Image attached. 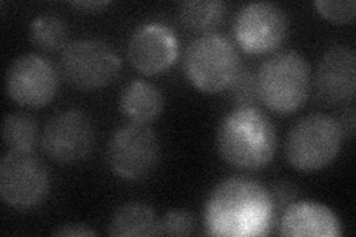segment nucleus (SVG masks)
I'll use <instances>...</instances> for the list:
<instances>
[{
    "mask_svg": "<svg viewBox=\"0 0 356 237\" xmlns=\"http://www.w3.org/2000/svg\"><path fill=\"white\" fill-rule=\"evenodd\" d=\"M270 191L247 177L221 181L207 203L211 236H266L275 221Z\"/></svg>",
    "mask_w": 356,
    "mask_h": 237,
    "instance_id": "f257e3e1",
    "label": "nucleus"
},
{
    "mask_svg": "<svg viewBox=\"0 0 356 237\" xmlns=\"http://www.w3.org/2000/svg\"><path fill=\"white\" fill-rule=\"evenodd\" d=\"M276 131L270 119L255 107H238L221 120L217 149L229 165L259 171L276 153Z\"/></svg>",
    "mask_w": 356,
    "mask_h": 237,
    "instance_id": "f03ea898",
    "label": "nucleus"
},
{
    "mask_svg": "<svg viewBox=\"0 0 356 237\" xmlns=\"http://www.w3.org/2000/svg\"><path fill=\"white\" fill-rule=\"evenodd\" d=\"M257 79L261 103L276 113H294L309 97L310 67L296 51L273 54L260 67Z\"/></svg>",
    "mask_w": 356,
    "mask_h": 237,
    "instance_id": "7ed1b4c3",
    "label": "nucleus"
},
{
    "mask_svg": "<svg viewBox=\"0 0 356 237\" xmlns=\"http://www.w3.org/2000/svg\"><path fill=\"white\" fill-rule=\"evenodd\" d=\"M183 64L191 83L207 94L229 89L242 69L235 44L217 33H207L188 44Z\"/></svg>",
    "mask_w": 356,
    "mask_h": 237,
    "instance_id": "20e7f679",
    "label": "nucleus"
},
{
    "mask_svg": "<svg viewBox=\"0 0 356 237\" xmlns=\"http://www.w3.org/2000/svg\"><path fill=\"white\" fill-rule=\"evenodd\" d=\"M341 141V132L334 117L314 113L300 119L289 131L285 154L297 171L315 172L336 159Z\"/></svg>",
    "mask_w": 356,
    "mask_h": 237,
    "instance_id": "39448f33",
    "label": "nucleus"
},
{
    "mask_svg": "<svg viewBox=\"0 0 356 237\" xmlns=\"http://www.w3.org/2000/svg\"><path fill=\"white\" fill-rule=\"evenodd\" d=\"M106 159L110 171L125 181H140L154 172L161 161V142L146 123L131 122L111 135Z\"/></svg>",
    "mask_w": 356,
    "mask_h": 237,
    "instance_id": "423d86ee",
    "label": "nucleus"
},
{
    "mask_svg": "<svg viewBox=\"0 0 356 237\" xmlns=\"http://www.w3.org/2000/svg\"><path fill=\"white\" fill-rule=\"evenodd\" d=\"M120 58L106 42L81 39L61 52L60 72L64 81L81 91H95L113 83L120 74Z\"/></svg>",
    "mask_w": 356,
    "mask_h": 237,
    "instance_id": "0eeeda50",
    "label": "nucleus"
},
{
    "mask_svg": "<svg viewBox=\"0 0 356 237\" xmlns=\"http://www.w3.org/2000/svg\"><path fill=\"white\" fill-rule=\"evenodd\" d=\"M51 188L48 167L31 152H9L0 162V196L14 209H33Z\"/></svg>",
    "mask_w": 356,
    "mask_h": 237,
    "instance_id": "6e6552de",
    "label": "nucleus"
},
{
    "mask_svg": "<svg viewBox=\"0 0 356 237\" xmlns=\"http://www.w3.org/2000/svg\"><path fill=\"white\" fill-rule=\"evenodd\" d=\"M95 142L94 123L82 110H64L54 115L40 137L43 153L58 163H76L89 156Z\"/></svg>",
    "mask_w": 356,
    "mask_h": 237,
    "instance_id": "1a4fd4ad",
    "label": "nucleus"
},
{
    "mask_svg": "<svg viewBox=\"0 0 356 237\" xmlns=\"http://www.w3.org/2000/svg\"><path fill=\"white\" fill-rule=\"evenodd\" d=\"M5 85L9 98L17 104L42 108L57 94L58 73L44 56L24 54L10 63Z\"/></svg>",
    "mask_w": 356,
    "mask_h": 237,
    "instance_id": "9d476101",
    "label": "nucleus"
},
{
    "mask_svg": "<svg viewBox=\"0 0 356 237\" xmlns=\"http://www.w3.org/2000/svg\"><path fill=\"white\" fill-rule=\"evenodd\" d=\"M289 21L285 10L269 2L243 6L233 22L239 47L250 54H267L277 49L288 36Z\"/></svg>",
    "mask_w": 356,
    "mask_h": 237,
    "instance_id": "9b49d317",
    "label": "nucleus"
},
{
    "mask_svg": "<svg viewBox=\"0 0 356 237\" xmlns=\"http://www.w3.org/2000/svg\"><path fill=\"white\" fill-rule=\"evenodd\" d=\"M134 69L144 76H156L171 69L178 55L174 31L161 22H146L132 33L127 49Z\"/></svg>",
    "mask_w": 356,
    "mask_h": 237,
    "instance_id": "f8f14e48",
    "label": "nucleus"
},
{
    "mask_svg": "<svg viewBox=\"0 0 356 237\" xmlns=\"http://www.w3.org/2000/svg\"><path fill=\"white\" fill-rule=\"evenodd\" d=\"M315 86L319 99L328 106L350 103L356 92V54L344 44H334L318 64Z\"/></svg>",
    "mask_w": 356,
    "mask_h": 237,
    "instance_id": "ddd939ff",
    "label": "nucleus"
},
{
    "mask_svg": "<svg viewBox=\"0 0 356 237\" xmlns=\"http://www.w3.org/2000/svg\"><path fill=\"white\" fill-rule=\"evenodd\" d=\"M280 234L286 237H339L341 224L330 208L318 202H293L285 208Z\"/></svg>",
    "mask_w": 356,
    "mask_h": 237,
    "instance_id": "4468645a",
    "label": "nucleus"
},
{
    "mask_svg": "<svg viewBox=\"0 0 356 237\" xmlns=\"http://www.w3.org/2000/svg\"><path fill=\"white\" fill-rule=\"evenodd\" d=\"M119 106L122 113L132 122L147 123L161 116L165 106V98L158 86L150 82L137 81L129 82L120 94Z\"/></svg>",
    "mask_w": 356,
    "mask_h": 237,
    "instance_id": "2eb2a0df",
    "label": "nucleus"
},
{
    "mask_svg": "<svg viewBox=\"0 0 356 237\" xmlns=\"http://www.w3.org/2000/svg\"><path fill=\"white\" fill-rule=\"evenodd\" d=\"M159 218L154 211L144 203H127L122 205L108 224V234L128 237V236H158Z\"/></svg>",
    "mask_w": 356,
    "mask_h": 237,
    "instance_id": "dca6fc26",
    "label": "nucleus"
},
{
    "mask_svg": "<svg viewBox=\"0 0 356 237\" xmlns=\"http://www.w3.org/2000/svg\"><path fill=\"white\" fill-rule=\"evenodd\" d=\"M225 10L226 5L218 0H187L178 6V18L184 28L207 33L220 24Z\"/></svg>",
    "mask_w": 356,
    "mask_h": 237,
    "instance_id": "f3484780",
    "label": "nucleus"
},
{
    "mask_svg": "<svg viewBox=\"0 0 356 237\" xmlns=\"http://www.w3.org/2000/svg\"><path fill=\"white\" fill-rule=\"evenodd\" d=\"M2 138L9 152H31L38 141V122L29 113H10L2 123Z\"/></svg>",
    "mask_w": 356,
    "mask_h": 237,
    "instance_id": "a211bd4d",
    "label": "nucleus"
},
{
    "mask_svg": "<svg viewBox=\"0 0 356 237\" xmlns=\"http://www.w3.org/2000/svg\"><path fill=\"white\" fill-rule=\"evenodd\" d=\"M69 38V27L67 22L58 15H40L31 21L30 24V39L35 47L55 52L64 49Z\"/></svg>",
    "mask_w": 356,
    "mask_h": 237,
    "instance_id": "6ab92c4d",
    "label": "nucleus"
},
{
    "mask_svg": "<svg viewBox=\"0 0 356 237\" xmlns=\"http://www.w3.org/2000/svg\"><path fill=\"white\" fill-rule=\"evenodd\" d=\"M229 91L233 103L238 107H255L261 101L257 73L245 69V67H242L236 77L233 79Z\"/></svg>",
    "mask_w": 356,
    "mask_h": 237,
    "instance_id": "aec40b11",
    "label": "nucleus"
},
{
    "mask_svg": "<svg viewBox=\"0 0 356 237\" xmlns=\"http://www.w3.org/2000/svg\"><path fill=\"white\" fill-rule=\"evenodd\" d=\"M196 220L186 209H172L159 218L158 236H191L195 233Z\"/></svg>",
    "mask_w": 356,
    "mask_h": 237,
    "instance_id": "412c9836",
    "label": "nucleus"
},
{
    "mask_svg": "<svg viewBox=\"0 0 356 237\" xmlns=\"http://www.w3.org/2000/svg\"><path fill=\"white\" fill-rule=\"evenodd\" d=\"M315 8L318 13L325 17L328 21L337 22V24H346L355 19L356 3L353 0H341V2H332V0H316Z\"/></svg>",
    "mask_w": 356,
    "mask_h": 237,
    "instance_id": "4be33fe9",
    "label": "nucleus"
},
{
    "mask_svg": "<svg viewBox=\"0 0 356 237\" xmlns=\"http://www.w3.org/2000/svg\"><path fill=\"white\" fill-rule=\"evenodd\" d=\"M270 195H272L275 208H284V206L291 205V203L294 202L296 188L286 183H280L272 188Z\"/></svg>",
    "mask_w": 356,
    "mask_h": 237,
    "instance_id": "5701e85b",
    "label": "nucleus"
},
{
    "mask_svg": "<svg viewBox=\"0 0 356 237\" xmlns=\"http://www.w3.org/2000/svg\"><path fill=\"white\" fill-rule=\"evenodd\" d=\"M334 120H336L343 138H352L353 137V135H355V120H356L353 107H346V108H343L341 111H339V115L334 117Z\"/></svg>",
    "mask_w": 356,
    "mask_h": 237,
    "instance_id": "b1692460",
    "label": "nucleus"
},
{
    "mask_svg": "<svg viewBox=\"0 0 356 237\" xmlns=\"http://www.w3.org/2000/svg\"><path fill=\"white\" fill-rule=\"evenodd\" d=\"M54 236L83 237V236H97V231L91 230L88 225H83V224H69V225H63V227L58 230H55Z\"/></svg>",
    "mask_w": 356,
    "mask_h": 237,
    "instance_id": "393cba45",
    "label": "nucleus"
},
{
    "mask_svg": "<svg viewBox=\"0 0 356 237\" xmlns=\"http://www.w3.org/2000/svg\"><path fill=\"white\" fill-rule=\"evenodd\" d=\"M73 8H77L81 10H94V13H97V10H102L104 8H107L110 5V2H103V0H92V2H86V0H81V2H72L70 3Z\"/></svg>",
    "mask_w": 356,
    "mask_h": 237,
    "instance_id": "a878e982",
    "label": "nucleus"
}]
</instances>
